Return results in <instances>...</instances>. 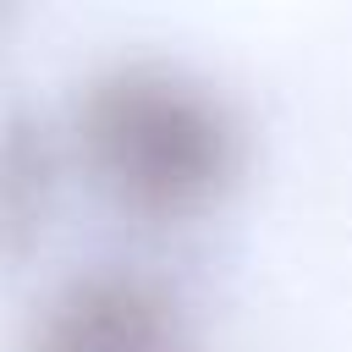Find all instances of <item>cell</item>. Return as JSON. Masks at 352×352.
Listing matches in <instances>:
<instances>
[{
    "label": "cell",
    "mask_w": 352,
    "mask_h": 352,
    "mask_svg": "<svg viewBox=\"0 0 352 352\" xmlns=\"http://www.w3.org/2000/svg\"><path fill=\"white\" fill-rule=\"evenodd\" d=\"M77 138L94 176L138 214L204 209L242 160V121L214 82L165 60L121 55L82 82Z\"/></svg>",
    "instance_id": "6da1fadb"
},
{
    "label": "cell",
    "mask_w": 352,
    "mask_h": 352,
    "mask_svg": "<svg viewBox=\"0 0 352 352\" xmlns=\"http://www.w3.org/2000/svg\"><path fill=\"white\" fill-rule=\"evenodd\" d=\"M22 352H187V324L154 275L94 264L38 302Z\"/></svg>",
    "instance_id": "7a4b0ae2"
},
{
    "label": "cell",
    "mask_w": 352,
    "mask_h": 352,
    "mask_svg": "<svg viewBox=\"0 0 352 352\" xmlns=\"http://www.w3.org/2000/svg\"><path fill=\"white\" fill-rule=\"evenodd\" d=\"M44 198H50V148L28 126H6L0 138V248L33 231V214Z\"/></svg>",
    "instance_id": "3957f363"
}]
</instances>
